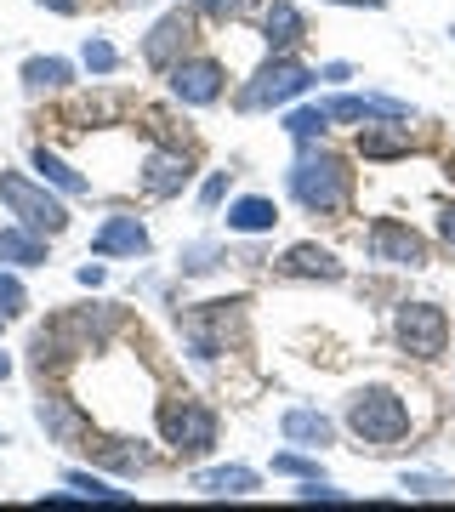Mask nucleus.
<instances>
[{"instance_id":"nucleus-12","label":"nucleus","mask_w":455,"mask_h":512,"mask_svg":"<svg viewBox=\"0 0 455 512\" xmlns=\"http://www.w3.org/2000/svg\"><path fill=\"white\" fill-rule=\"evenodd\" d=\"M194 177V148H154L143 160V194L148 200H177L182 188Z\"/></svg>"},{"instance_id":"nucleus-23","label":"nucleus","mask_w":455,"mask_h":512,"mask_svg":"<svg viewBox=\"0 0 455 512\" xmlns=\"http://www.w3.org/2000/svg\"><path fill=\"white\" fill-rule=\"evenodd\" d=\"M29 160H35L40 183H52L57 194H86V188H91L86 177H80V171H74L69 160H57V154H52V148H46V143H35V154H29Z\"/></svg>"},{"instance_id":"nucleus-27","label":"nucleus","mask_w":455,"mask_h":512,"mask_svg":"<svg viewBox=\"0 0 455 512\" xmlns=\"http://www.w3.org/2000/svg\"><path fill=\"white\" fill-rule=\"evenodd\" d=\"M69 490L80 495V501H103V507H126L131 501L126 490H114L109 478H97V473H69Z\"/></svg>"},{"instance_id":"nucleus-16","label":"nucleus","mask_w":455,"mask_h":512,"mask_svg":"<svg viewBox=\"0 0 455 512\" xmlns=\"http://www.w3.org/2000/svg\"><path fill=\"white\" fill-rule=\"evenodd\" d=\"M262 40H268V52H279V57L302 52V40H308V18L296 12L291 0H273L268 12H262Z\"/></svg>"},{"instance_id":"nucleus-39","label":"nucleus","mask_w":455,"mask_h":512,"mask_svg":"<svg viewBox=\"0 0 455 512\" xmlns=\"http://www.w3.org/2000/svg\"><path fill=\"white\" fill-rule=\"evenodd\" d=\"M319 80H336V86H342V80H353V69H347V63H325V69H319Z\"/></svg>"},{"instance_id":"nucleus-7","label":"nucleus","mask_w":455,"mask_h":512,"mask_svg":"<svg viewBox=\"0 0 455 512\" xmlns=\"http://www.w3.org/2000/svg\"><path fill=\"white\" fill-rule=\"evenodd\" d=\"M393 342L404 348V359L433 365V359H444V353H450V313L438 308V302H399Z\"/></svg>"},{"instance_id":"nucleus-38","label":"nucleus","mask_w":455,"mask_h":512,"mask_svg":"<svg viewBox=\"0 0 455 512\" xmlns=\"http://www.w3.org/2000/svg\"><path fill=\"white\" fill-rule=\"evenodd\" d=\"M325 6H353V12H382L387 0H325Z\"/></svg>"},{"instance_id":"nucleus-41","label":"nucleus","mask_w":455,"mask_h":512,"mask_svg":"<svg viewBox=\"0 0 455 512\" xmlns=\"http://www.w3.org/2000/svg\"><path fill=\"white\" fill-rule=\"evenodd\" d=\"M444 177H450V183H455V154H450V160H444Z\"/></svg>"},{"instance_id":"nucleus-13","label":"nucleus","mask_w":455,"mask_h":512,"mask_svg":"<svg viewBox=\"0 0 455 512\" xmlns=\"http://www.w3.org/2000/svg\"><path fill=\"white\" fill-rule=\"evenodd\" d=\"M279 274H291V279H319V285H342L347 268H342V256H336V251H325V245L302 239V245H291V251L279 256Z\"/></svg>"},{"instance_id":"nucleus-37","label":"nucleus","mask_w":455,"mask_h":512,"mask_svg":"<svg viewBox=\"0 0 455 512\" xmlns=\"http://www.w3.org/2000/svg\"><path fill=\"white\" fill-rule=\"evenodd\" d=\"M103 279H109L103 274V262H80V285H103Z\"/></svg>"},{"instance_id":"nucleus-11","label":"nucleus","mask_w":455,"mask_h":512,"mask_svg":"<svg viewBox=\"0 0 455 512\" xmlns=\"http://www.w3.org/2000/svg\"><path fill=\"white\" fill-rule=\"evenodd\" d=\"M194 23H200V12H165V18L148 29V40H143V63L148 69H160V74L177 69L182 57L194 52Z\"/></svg>"},{"instance_id":"nucleus-22","label":"nucleus","mask_w":455,"mask_h":512,"mask_svg":"<svg viewBox=\"0 0 455 512\" xmlns=\"http://www.w3.org/2000/svg\"><path fill=\"white\" fill-rule=\"evenodd\" d=\"M35 421L52 433L57 444H86V421L74 416L63 399H40V404H35Z\"/></svg>"},{"instance_id":"nucleus-29","label":"nucleus","mask_w":455,"mask_h":512,"mask_svg":"<svg viewBox=\"0 0 455 512\" xmlns=\"http://www.w3.org/2000/svg\"><path fill=\"white\" fill-rule=\"evenodd\" d=\"M80 63H86V74H97V80H103V74H114V69H120V52H114L109 40H86V52H80Z\"/></svg>"},{"instance_id":"nucleus-25","label":"nucleus","mask_w":455,"mask_h":512,"mask_svg":"<svg viewBox=\"0 0 455 512\" xmlns=\"http://www.w3.org/2000/svg\"><path fill=\"white\" fill-rule=\"evenodd\" d=\"M126 109H131V97H126V92H97V97H86V103L74 109V126L86 131L91 120H97V126H109V120H120Z\"/></svg>"},{"instance_id":"nucleus-20","label":"nucleus","mask_w":455,"mask_h":512,"mask_svg":"<svg viewBox=\"0 0 455 512\" xmlns=\"http://www.w3.org/2000/svg\"><path fill=\"white\" fill-rule=\"evenodd\" d=\"M262 478L251 473V467H205V473H194V490L211 495V501H239V495H251Z\"/></svg>"},{"instance_id":"nucleus-42","label":"nucleus","mask_w":455,"mask_h":512,"mask_svg":"<svg viewBox=\"0 0 455 512\" xmlns=\"http://www.w3.org/2000/svg\"><path fill=\"white\" fill-rule=\"evenodd\" d=\"M0 325H6V313H0Z\"/></svg>"},{"instance_id":"nucleus-9","label":"nucleus","mask_w":455,"mask_h":512,"mask_svg":"<svg viewBox=\"0 0 455 512\" xmlns=\"http://www.w3.org/2000/svg\"><path fill=\"white\" fill-rule=\"evenodd\" d=\"M370 262H387V268H427V234H416L410 222L399 217H376L370 222Z\"/></svg>"},{"instance_id":"nucleus-32","label":"nucleus","mask_w":455,"mask_h":512,"mask_svg":"<svg viewBox=\"0 0 455 512\" xmlns=\"http://www.w3.org/2000/svg\"><path fill=\"white\" fill-rule=\"evenodd\" d=\"M273 473H285V478H325V473H319V461H308V456H273Z\"/></svg>"},{"instance_id":"nucleus-1","label":"nucleus","mask_w":455,"mask_h":512,"mask_svg":"<svg viewBox=\"0 0 455 512\" xmlns=\"http://www.w3.org/2000/svg\"><path fill=\"white\" fill-rule=\"evenodd\" d=\"M114 330H120V308L109 302H86V308H63L46 319V330H35V342H29V365L46 376V370L69 365L74 353H91L103 348Z\"/></svg>"},{"instance_id":"nucleus-6","label":"nucleus","mask_w":455,"mask_h":512,"mask_svg":"<svg viewBox=\"0 0 455 512\" xmlns=\"http://www.w3.org/2000/svg\"><path fill=\"white\" fill-rule=\"evenodd\" d=\"M0 205L12 211V222L35 228L46 239H57L69 228V205L57 200V194H46V183H29L23 171H0Z\"/></svg>"},{"instance_id":"nucleus-35","label":"nucleus","mask_w":455,"mask_h":512,"mask_svg":"<svg viewBox=\"0 0 455 512\" xmlns=\"http://www.w3.org/2000/svg\"><path fill=\"white\" fill-rule=\"evenodd\" d=\"M438 239L455 251V205H444V211H438Z\"/></svg>"},{"instance_id":"nucleus-24","label":"nucleus","mask_w":455,"mask_h":512,"mask_svg":"<svg viewBox=\"0 0 455 512\" xmlns=\"http://www.w3.org/2000/svg\"><path fill=\"white\" fill-rule=\"evenodd\" d=\"M74 80V69L69 63H63V57H29V63H23V92H63V86H69Z\"/></svg>"},{"instance_id":"nucleus-40","label":"nucleus","mask_w":455,"mask_h":512,"mask_svg":"<svg viewBox=\"0 0 455 512\" xmlns=\"http://www.w3.org/2000/svg\"><path fill=\"white\" fill-rule=\"evenodd\" d=\"M6 376H12V359H6V353H0V382H6Z\"/></svg>"},{"instance_id":"nucleus-10","label":"nucleus","mask_w":455,"mask_h":512,"mask_svg":"<svg viewBox=\"0 0 455 512\" xmlns=\"http://www.w3.org/2000/svg\"><path fill=\"white\" fill-rule=\"evenodd\" d=\"M222 92H228V69L217 57H182L171 69V97L182 109H211V103H222Z\"/></svg>"},{"instance_id":"nucleus-3","label":"nucleus","mask_w":455,"mask_h":512,"mask_svg":"<svg viewBox=\"0 0 455 512\" xmlns=\"http://www.w3.org/2000/svg\"><path fill=\"white\" fill-rule=\"evenodd\" d=\"M313 80H319V74L308 69V63H302V57H279V52H268V63H262V69L251 74V80H245V86H239V114H268V109H291L296 97H308L313 92Z\"/></svg>"},{"instance_id":"nucleus-15","label":"nucleus","mask_w":455,"mask_h":512,"mask_svg":"<svg viewBox=\"0 0 455 512\" xmlns=\"http://www.w3.org/2000/svg\"><path fill=\"white\" fill-rule=\"evenodd\" d=\"M154 251V239H148V228L137 217H109L97 234H91V256H148Z\"/></svg>"},{"instance_id":"nucleus-31","label":"nucleus","mask_w":455,"mask_h":512,"mask_svg":"<svg viewBox=\"0 0 455 512\" xmlns=\"http://www.w3.org/2000/svg\"><path fill=\"white\" fill-rule=\"evenodd\" d=\"M23 308H29V291H23L18 274H6V262H0V313H6V319H18Z\"/></svg>"},{"instance_id":"nucleus-21","label":"nucleus","mask_w":455,"mask_h":512,"mask_svg":"<svg viewBox=\"0 0 455 512\" xmlns=\"http://www.w3.org/2000/svg\"><path fill=\"white\" fill-rule=\"evenodd\" d=\"M86 456L97 467H114V473H148V456L131 439H91L86 433Z\"/></svg>"},{"instance_id":"nucleus-14","label":"nucleus","mask_w":455,"mask_h":512,"mask_svg":"<svg viewBox=\"0 0 455 512\" xmlns=\"http://www.w3.org/2000/svg\"><path fill=\"white\" fill-rule=\"evenodd\" d=\"M279 439L296 444V450H325V444H336V421L325 410H313V404H291L279 416Z\"/></svg>"},{"instance_id":"nucleus-19","label":"nucleus","mask_w":455,"mask_h":512,"mask_svg":"<svg viewBox=\"0 0 455 512\" xmlns=\"http://www.w3.org/2000/svg\"><path fill=\"white\" fill-rule=\"evenodd\" d=\"M279 228V205L268 200V194H239L234 205H228V234H273Z\"/></svg>"},{"instance_id":"nucleus-33","label":"nucleus","mask_w":455,"mask_h":512,"mask_svg":"<svg viewBox=\"0 0 455 512\" xmlns=\"http://www.w3.org/2000/svg\"><path fill=\"white\" fill-rule=\"evenodd\" d=\"M404 490L410 495H450V478H427V473H404Z\"/></svg>"},{"instance_id":"nucleus-18","label":"nucleus","mask_w":455,"mask_h":512,"mask_svg":"<svg viewBox=\"0 0 455 512\" xmlns=\"http://www.w3.org/2000/svg\"><path fill=\"white\" fill-rule=\"evenodd\" d=\"M46 256H52V239L46 234L23 228V222L0 228V262H6V268H46Z\"/></svg>"},{"instance_id":"nucleus-8","label":"nucleus","mask_w":455,"mask_h":512,"mask_svg":"<svg viewBox=\"0 0 455 512\" xmlns=\"http://www.w3.org/2000/svg\"><path fill=\"white\" fill-rule=\"evenodd\" d=\"M239 313H245V296H228V302H200L194 313H182V336H188L194 359H217V353L228 348V325H239Z\"/></svg>"},{"instance_id":"nucleus-17","label":"nucleus","mask_w":455,"mask_h":512,"mask_svg":"<svg viewBox=\"0 0 455 512\" xmlns=\"http://www.w3.org/2000/svg\"><path fill=\"white\" fill-rule=\"evenodd\" d=\"M359 154L364 160H404V154H416L410 120H376V126H364L359 131Z\"/></svg>"},{"instance_id":"nucleus-36","label":"nucleus","mask_w":455,"mask_h":512,"mask_svg":"<svg viewBox=\"0 0 455 512\" xmlns=\"http://www.w3.org/2000/svg\"><path fill=\"white\" fill-rule=\"evenodd\" d=\"M35 6H46V12H57V18H74V12H80V0H35Z\"/></svg>"},{"instance_id":"nucleus-30","label":"nucleus","mask_w":455,"mask_h":512,"mask_svg":"<svg viewBox=\"0 0 455 512\" xmlns=\"http://www.w3.org/2000/svg\"><path fill=\"white\" fill-rule=\"evenodd\" d=\"M222 256H228V251H222V245H205V239H200V245H182V274H211Z\"/></svg>"},{"instance_id":"nucleus-34","label":"nucleus","mask_w":455,"mask_h":512,"mask_svg":"<svg viewBox=\"0 0 455 512\" xmlns=\"http://www.w3.org/2000/svg\"><path fill=\"white\" fill-rule=\"evenodd\" d=\"M222 194H228V171H211V177H205V188H200V205H205V211H217Z\"/></svg>"},{"instance_id":"nucleus-5","label":"nucleus","mask_w":455,"mask_h":512,"mask_svg":"<svg viewBox=\"0 0 455 512\" xmlns=\"http://www.w3.org/2000/svg\"><path fill=\"white\" fill-rule=\"evenodd\" d=\"M154 421H160V439L177 456H211L217 450V410L200 399H188V393H165Z\"/></svg>"},{"instance_id":"nucleus-26","label":"nucleus","mask_w":455,"mask_h":512,"mask_svg":"<svg viewBox=\"0 0 455 512\" xmlns=\"http://www.w3.org/2000/svg\"><path fill=\"white\" fill-rule=\"evenodd\" d=\"M285 131H291L296 143H325V131H330V109H325V103L291 109V114H285Z\"/></svg>"},{"instance_id":"nucleus-4","label":"nucleus","mask_w":455,"mask_h":512,"mask_svg":"<svg viewBox=\"0 0 455 512\" xmlns=\"http://www.w3.org/2000/svg\"><path fill=\"white\" fill-rule=\"evenodd\" d=\"M347 427H353L359 444L387 450V444L410 439V404H404L393 387H359V393L347 399Z\"/></svg>"},{"instance_id":"nucleus-2","label":"nucleus","mask_w":455,"mask_h":512,"mask_svg":"<svg viewBox=\"0 0 455 512\" xmlns=\"http://www.w3.org/2000/svg\"><path fill=\"white\" fill-rule=\"evenodd\" d=\"M285 188H291V200L308 211V217H336L347 211L353 200V165L325 143H302V154L291 160L285 171Z\"/></svg>"},{"instance_id":"nucleus-28","label":"nucleus","mask_w":455,"mask_h":512,"mask_svg":"<svg viewBox=\"0 0 455 512\" xmlns=\"http://www.w3.org/2000/svg\"><path fill=\"white\" fill-rule=\"evenodd\" d=\"M194 12L211 18V23H239V18L256 12V0H194Z\"/></svg>"}]
</instances>
